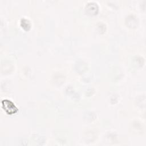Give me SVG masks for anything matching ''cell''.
Segmentation results:
<instances>
[{"label": "cell", "instance_id": "cell-1", "mask_svg": "<svg viewBox=\"0 0 146 146\" xmlns=\"http://www.w3.org/2000/svg\"><path fill=\"white\" fill-rule=\"evenodd\" d=\"M2 106L3 107V108L6 111L7 113H9V111L10 110V113H14L17 111V108L15 107V106L13 104L12 102L9 101V106H8V103L7 102V100H3L2 101Z\"/></svg>", "mask_w": 146, "mask_h": 146}]
</instances>
